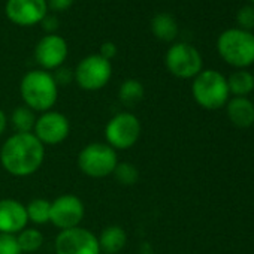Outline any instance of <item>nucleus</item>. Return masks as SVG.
<instances>
[{"label":"nucleus","instance_id":"obj_18","mask_svg":"<svg viewBox=\"0 0 254 254\" xmlns=\"http://www.w3.org/2000/svg\"><path fill=\"white\" fill-rule=\"evenodd\" d=\"M151 32L157 39L172 42L178 36V23L171 14L162 12L151 20Z\"/></svg>","mask_w":254,"mask_h":254},{"label":"nucleus","instance_id":"obj_26","mask_svg":"<svg viewBox=\"0 0 254 254\" xmlns=\"http://www.w3.org/2000/svg\"><path fill=\"white\" fill-rule=\"evenodd\" d=\"M53 76H54V81H56V84L60 87H64V85H69L73 79H75V75H73V72L69 69V67H66V66H60V67H57L56 69V72L53 73Z\"/></svg>","mask_w":254,"mask_h":254},{"label":"nucleus","instance_id":"obj_23","mask_svg":"<svg viewBox=\"0 0 254 254\" xmlns=\"http://www.w3.org/2000/svg\"><path fill=\"white\" fill-rule=\"evenodd\" d=\"M114 178L121 186H133L139 181V171L133 163L129 162H118L112 172Z\"/></svg>","mask_w":254,"mask_h":254},{"label":"nucleus","instance_id":"obj_29","mask_svg":"<svg viewBox=\"0 0 254 254\" xmlns=\"http://www.w3.org/2000/svg\"><path fill=\"white\" fill-rule=\"evenodd\" d=\"M117 45L114 42H103L100 45V51H99V56L103 57L105 60L111 62L115 56H117Z\"/></svg>","mask_w":254,"mask_h":254},{"label":"nucleus","instance_id":"obj_6","mask_svg":"<svg viewBox=\"0 0 254 254\" xmlns=\"http://www.w3.org/2000/svg\"><path fill=\"white\" fill-rule=\"evenodd\" d=\"M142 126L132 112H118L105 126V139L109 147L117 150L132 148L141 136Z\"/></svg>","mask_w":254,"mask_h":254},{"label":"nucleus","instance_id":"obj_19","mask_svg":"<svg viewBox=\"0 0 254 254\" xmlns=\"http://www.w3.org/2000/svg\"><path fill=\"white\" fill-rule=\"evenodd\" d=\"M36 120V112L32 111L29 106L21 105L12 111L8 123H11V127L15 130V133H33Z\"/></svg>","mask_w":254,"mask_h":254},{"label":"nucleus","instance_id":"obj_22","mask_svg":"<svg viewBox=\"0 0 254 254\" xmlns=\"http://www.w3.org/2000/svg\"><path fill=\"white\" fill-rule=\"evenodd\" d=\"M17 241H18V245H20L21 251L30 254V253L38 251L44 245V235L38 229L26 227L24 230H21L17 235Z\"/></svg>","mask_w":254,"mask_h":254},{"label":"nucleus","instance_id":"obj_24","mask_svg":"<svg viewBox=\"0 0 254 254\" xmlns=\"http://www.w3.org/2000/svg\"><path fill=\"white\" fill-rule=\"evenodd\" d=\"M236 23L239 26L238 29L251 32L254 29V6L253 5L242 6L236 14Z\"/></svg>","mask_w":254,"mask_h":254},{"label":"nucleus","instance_id":"obj_17","mask_svg":"<svg viewBox=\"0 0 254 254\" xmlns=\"http://www.w3.org/2000/svg\"><path fill=\"white\" fill-rule=\"evenodd\" d=\"M227 85L233 97H247L254 90V75L247 69H236L229 75Z\"/></svg>","mask_w":254,"mask_h":254},{"label":"nucleus","instance_id":"obj_10","mask_svg":"<svg viewBox=\"0 0 254 254\" xmlns=\"http://www.w3.org/2000/svg\"><path fill=\"white\" fill-rule=\"evenodd\" d=\"M70 133L69 118L59 111L42 112L35 124L33 135L44 145H59L67 139Z\"/></svg>","mask_w":254,"mask_h":254},{"label":"nucleus","instance_id":"obj_16","mask_svg":"<svg viewBox=\"0 0 254 254\" xmlns=\"http://www.w3.org/2000/svg\"><path fill=\"white\" fill-rule=\"evenodd\" d=\"M100 253L103 254H118L127 244V233L118 224L106 226L97 236Z\"/></svg>","mask_w":254,"mask_h":254},{"label":"nucleus","instance_id":"obj_1","mask_svg":"<svg viewBox=\"0 0 254 254\" xmlns=\"http://www.w3.org/2000/svg\"><path fill=\"white\" fill-rule=\"evenodd\" d=\"M45 159V145L33 133H14L0 150L2 168L12 177L24 178L36 174Z\"/></svg>","mask_w":254,"mask_h":254},{"label":"nucleus","instance_id":"obj_3","mask_svg":"<svg viewBox=\"0 0 254 254\" xmlns=\"http://www.w3.org/2000/svg\"><path fill=\"white\" fill-rule=\"evenodd\" d=\"M191 94L194 102L208 111H217L230 99L227 78L214 69L202 70L199 75L193 78L191 84Z\"/></svg>","mask_w":254,"mask_h":254},{"label":"nucleus","instance_id":"obj_11","mask_svg":"<svg viewBox=\"0 0 254 254\" xmlns=\"http://www.w3.org/2000/svg\"><path fill=\"white\" fill-rule=\"evenodd\" d=\"M85 215L82 200L75 194H62L51 202L50 223L60 230L78 227Z\"/></svg>","mask_w":254,"mask_h":254},{"label":"nucleus","instance_id":"obj_14","mask_svg":"<svg viewBox=\"0 0 254 254\" xmlns=\"http://www.w3.org/2000/svg\"><path fill=\"white\" fill-rule=\"evenodd\" d=\"M29 217L26 205L17 199L0 200V233L18 235L27 227Z\"/></svg>","mask_w":254,"mask_h":254},{"label":"nucleus","instance_id":"obj_20","mask_svg":"<svg viewBox=\"0 0 254 254\" xmlns=\"http://www.w3.org/2000/svg\"><path fill=\"white\" fill-rule=\"evenodd\" d=\"M145 96V87L138 79H126L118 88V99L126 106H135L138 105Z\"/></svg>","mask_w":254,"mask_h":254},{"label":"nucleus","instance_id":"obj_15","mask_svg":"<svg viewBox=\"0 0 254 254\" xmlns=\"http://www.w3.org/2000/svg\"><path fill=\"white\" fill-rule=\"evenodd\" d=\"M229 121L238 129H248L254 124V103L247 97H232L226 103Z\"/></svg>","mask_w":254,"mask_h":254},{"label":"nucleus","instance_id":"obj_2","mask_svg":"<svg viewBox=\"0 0 254 254\" xmlns=\"http://www.w3.org/2000/svg\"><path fill=\"white\" fill-rule=\"evenodd\" d=\"M20 94L26 106L35 112L51 111L59 97V85L53 73L44 69L27 72L20 82Z\"/></svg>","mask_w":254,"mask_h":254},{"label":"nucleus","instance_id":"obj_28","mask_svg":"<svg viewBox=\"0 0 254 254\" xmlns=\"http://www.w3.org/2000/svg\"><path fill=\"white\" fill-rule=\"evenodd\" d=\"M75 0H47L48 9L54 11V12H63L67 11Z\"/></svg>","mask_w":254,"mask_h":254},{"label":"nucleus","instance_id":"obj_5","mask_svg":"<svg viewBox=\"0 0 254 254\" xmlns=\"http://www.w3.org/2000/svg\"><path fill=\"white\" fill-rule=\"evenodd\" d=\"M117 165V151L106 142H91L78 154V168L90 178H106L112 175Z\"/></svg>","mask_w":254,"mask_h":254},{"label":"nucleus","instance_id":"obj_4","mask_svg":"<svg viewBox=\"0 0 254 254\" xmlns=\"http://www.w3.org/2000/svg\"><path fill=\"white\" fill-rule=\"evenodd\" d=\"M220 57L236 69H245L254 63V35L238 27L224 30L217 39Z\"/></svg>","mask_w":254,"mask_h":254},{"label":"nucleus","instance_id":"obj_25","mask_svg":"<svg viewBox=\"0 0 254 254\" xmlns=\"http://www.w3.org/2000/svg\"><path fill=\"white\" fill-rule=\"evenodd\" d=\"M0 254H23L17 241V235L0 233Z\"/></svg>","mask_w":254,"mask_h":254},{"label":"nucleus","instance_id":"obj_8","mask_svg":"<svg viewBox=\"0 0 254 254\" xmlns=\"http://www.w3.org/2000/svg\"><path fill=\"white\" fill-rule=\"evenodd\" d=\"M73 75L79 88L85 91H97L109 82L112 76V64L99 54H91L78 63Z\"/></svg>","mask_w":254,"mask_h":254},{"label":"nucleus","instance_id":"obj_13","mask_svg":"<svg viewBox=\"0 0 254 254\" xmlns=\"http://www.w3.org/2000/svg\"><path fill=\"white\" fill-rule=\"evenodd\" d=\"M66 57H67V44L59 35L44 36L35 48L36 62L44 70L48 72L63 66Z\"/></svg>","mask_w":254,"mask_h":254},{"label":"nucleus","instance_id":"obj_31","mask_svg":"<svg viewBox=\"0 0 254 254\" xmlns=\"http://www.w3.org/2000/svg\"><path fill=\"white\" fill-rule=\"evenodd\" d=\"M250 2H251V3H254V0H250Z\"/></svg>","mask_w":254,"mask_h":254},{"label":"nucleus","instance_id":"obj_30","mask_svg":"<svg viewBox=\"0 0 254 254\" xmlns=\"http://www.w3.org/2000/svg\"><path fill=\"white\" fill-rule=\"evenodd\" d=\"M6 127H8V117L2 109H0V136L5 133Z\"/></svg>","mask_w":254,"mask_h":254},{"label":"nucleus","instance_id":"obj_12","mask_svg":"<svg viewBox=\"0 0 254 254\" xmlns=\"http://www.w3.org/2000/svg\"><path fill=\"white\" fill-rule=\"evenodd\" d=\"M47 14V0H8L6 2V15L17 26H35L41 23Z\"/></svg>","mask_w":254,"mask_h":254},{"label":"nucleus","instance_id":"obj_9","mask_svg":"<svg viewBox=\"0 0 254 254\" xmlns=\"http://www.w3.org/2000/svg\"><path fill=\"white\" fill-rule=\"evenodd\" d=\"M56 254H102L97 236L81 226L60 230L54 242Z\"/></svg>","mask_w":254,"mask_h":254},{"label":"nucleus","instance_id":"obj_21","mask_svg":"<svg viewBox=\"0 0 254 254\" xmlns=\"http://www.w3.org/2000/svg\"><path fill=\"white\" fill-rule=\"evenodd\" d=\"M29 221L35 224H47L50 223L51 214V202L44 197H36L26 205Z\"/></svg>","mask_w":254,"mask_h":254},{"label":"nucleus","instance_id":"obj_27","mask_svg":"<svg viewBox=\"0 0 254 254\" xmlns=\"http://www.w3.org/2000/svg\"><path fill=\"white\" fill-rule=\"evenodd\" d=\"M41 26H42V29H44L48 35H56L57 29L60 27V23H59V20H57L56 15L47 14V15L44 17V20L41 21Z\"/></svg>","mask_w":254,"mask_h":254},{"label":"nucleus","instance_id":"obj_7","mask_svg":"<svg viewBox=\"0 0 254 254\" xmlns=\"http://www.w3.org/2000/svg\"><path fill=\"white\" fill-rule=\"evenodd\" d=\"M165 64L168 70L180 79H191L203 70L200 53L193 45L186 42L174 44L168 50Z\"/></svg>","mask_w":254,"mask_h":254}]
</instances>
